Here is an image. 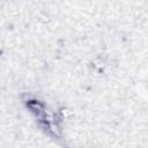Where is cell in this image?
<instances>
[{"mask_svg":"<svg viewBox=\"0 0 148 148\" xmlns=\"http://www.w3.org/2000/svg\"><path fill=\"white\" fill-rule=\"evenodd\" d=\"M27 106L31 112H34L36 114H40L44 111V105L38 101H28Z\"/></svg>","mask_w":148,"mask_h":148,"instance_id":"6da1fadb","label":"cell"},{"mask_svg":"<svg viewBox=\"0 0 148 148\" xmlns=\"http://www.w3.org/2000/svg\"><path fill=\"white\" fill-rule=\"evenodd\" d=\"M92 65H94L95 68H98V69H99V68L103 67L104 64H103V60H102L101 58H97V59H95V60L92 61Z\"/></svg>","mask_w":148,"mask_h":148,"instance_id":"7a4b0ae2","label":"cell"}]
</instances>
